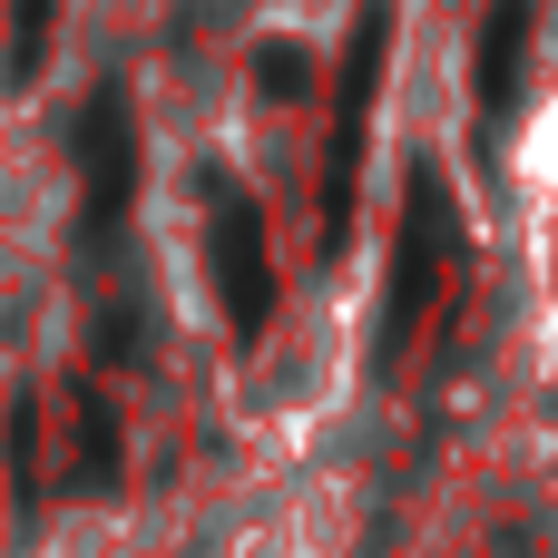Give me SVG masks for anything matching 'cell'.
<instances>
[{
    "mask_svg": "<svg viewBox=\"0 0 558 558\" xmlns=\"http://www.w3.org/2000/svg\"><path fill=\"white\" fill-rule=\"evenodd\" d=\"M196 196H206V284H216V304H226L235 333H265V314H275V255H265L255 196L226 167H206Z\"/></svg>",
    "mask_w": 558,
    "mask_h": 558,
    "instance_id": "obj_1",
    "label": "cell"
},
{
    "mask_svg": "<svg viewBox=\"0 0 558 558\" xmlns=\"http://www.w3.org/2000/svg\"><path fill=\"white\" fill-rule=\"evenodd\" d=\"M451 255H461V226H451V196H441V177L422 167L412 177V216H402V245H392V294H383V363L402 353V333L441 304V275H451Z\"/></svg>",
    "mask_w": 558,
    "mask_h": 558,
    "instance_id": "obj_2",
    "label": "cell"
},
{
    "mask_svg": "<svg viewBox=\"0 0 558 558\" xmlns=\"http://www.w3.org/2000/svg\"><path fill=\"white\" fill-rule=\"evenodd\" d=\"M128 196H137V118H128V88H98L88 118H78V206H88V235H118Z\"/></svg>",
    "mask_w": 558,
    "mask_h": 558,
    "instance_id": "obj_3",
    "label": "cell"
},
{
    "mask_svg": "<svg viewBox=\"0 0 558 558\" xmlns=\"http://www.w3.org/2000/svg\"><path fill=\"white\" fill-rule=\"evenodd\" d=\"M530 39H539V0H490L471 29V98L481 118H510L520 78H530Z\"/></svg>",
    "mask_w": 558,
    "mask_h": 558,
    "instance_id": "obj_4",
    "label": "cell"
},
{
    "mask_svg": "<svg viewBox=\"0 0 558 558\" xmlns=\"http://www.w3.org/2000/svg\"><path fill=\"white\" fill-rule=\"evenodd\" d=\"M49 20H59V0H10V59H0V78H39Z\"/></svg>",
    "mask_w": 558,
    "mask_h": 558,
    "instance_id": "obj_5",
    "label": "cell"
}]
</instances>
